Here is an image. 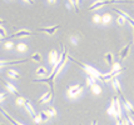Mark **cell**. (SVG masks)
Instances as JSON below:
<instances>
[{
  "label": "cell",
  "mask_w": 134,
  "mask_h": 125,
  "mask_svg": "<svg viewBox=\"0 0 134 125\" xmlns=\"http://www.w3.org/2000/svg\"><path fill=\"white\" fill-rule=\"evenodd\" d=\"M24 106H25V109H26V111L30 114V116H31V118H35V116H36V115H35L34 108H33V105L30 104V101H28V100L24 101Z\"/></svg>",
  "instance_id": "30bf717a"
},
{
  "label": "cell",
  "mask_w": 134,
  "mask_h": 125,
  "mask_svg": "<svg viewBox=\"0 0 134 125\" xmlns=\"http://www.w3.org/2000/svg\"><path fill=\"white\" fill-rule=\"evenodd\" d=\"M125 120H127V125H134V121L130 118H125Z\"/></svg>",
  "instance_id": "f1b7e54d"
},
{
  "label": "cell",
  "mask_w": 134,
  "mask_h": 125,
  "mask_svg": "<svg viewBox=\"0 0 134 125\" xmlns=\"http://www.w3.org/2000/svg\"><path fill=\"white\" fill-rule=\"evenodd\" d=\"M117 23L119 25H124V24H125V19L123 18V16H118V18H117Z\"/></svg>",
  "instance_id": "4316f807"
},
{
  "label": "cell",
  "mask_w": 134,
  "mask_h": 125,
  "mask_svg": "<svg viewBox=\"0 0 134 125\" xmlns=\"http://www.w3.org/2000/svg\"><path fill=\"white\" fill-rule=\"evenodd\" d=\"M129 111H130V114H132V115H133V116H134V110H133V109H130Z\"/></svg>",
  "instance_id": "836d02e7"
},
{
  "label": "cell",
  "mask_w": 134,
  "mask_h": 125,
  "mask_svg": "<svg viewBox=\"0 0 134 125\" xmlns=\"http://www.w3.org/2000/svg\"><path fill=\"white\" fill-rule=\"evenodd\" d=\"M111 20H113V18H111L110 14H104L102 16V23L103 24H109V23H111Z\"/></svg>",
  "instance_id": "2e32d148"
},
{
  "label": "cell",
  "mask_w": 134,
  "mask_h": 125,
  "mask_svg": "<svg viewBox=\"0 0 134 125\" xmlns=\"http://www.w3.org/2000/svg\"><path fill=\"white\" fill-rule=\"evenodd\" d=\"M130 46H132V43H128V44L125 45V48L120 51V59H125V58L128 56L129 50H130Z\"/></svg>",
  "instance_id": "4fadbf2b"
},
{
  "label": "cell",
  "mask_w": 134,
  "mask_h": 125,
  "mask_svg": "<svg viewBox=\"0 0 134 125\" xmlns=\"http://www.w3.org/2000/svg\"><path fill=\"white\" fill-rule=\"evenodd\" d=\"M59 59H60V55H58V53H57L55 50H52V51L49 53V61H50V64H52L53 66L58 63Z\"/></svg>",
  "instance_id": "8992f818"
},
{
  "label": "cell",
  "mask_w": 134,
  "mask_h": 125,
  "mask_svg": "<svg viewBox=\"0 0 134 125\" xmlns=\"http://www.w3.org/2000/svg\"><path fill=\"white\" fill-rule=\"evenodd\" d=\"M108 114L115 118V109H114V104H113V101H111V105L108 108Z\"/></svg>",
  "instance_id": "44dd1931"
},
{
  "label": "cell",
  "mask_w": 134,
  "mask_h": 125,
  "mask_svg": "<svg viewBox=\"0 0 134 125\" xmlns=\"http://www.w3.org/2000/svg\"><path fill=\"white\" fill-rule=\"evenodd\" d=\"M45 111H47L50 116H55V115H57V111H55V109H54V108H48Z\"/></svg>",
  "instance_id": "cb8c5ba5"
},
{
  "label": "cell",
  "mask_w": 134,
  "mask_h": 125,
  "mask_svg": "<svg viewBox=\"0 0 134 125\" xmlns=\"http://www.w3.org/2000/svg\"><path fill=\"white\" fill-rule=\"evenodd\" d=\"M39 116H40L41 121H48V120L52 118V116H50V115H49V114H48L47 111H41V113L39 114Z\"/></svg>",
  "instance_id": "d6986e66"
},
{
  "label": "cell",
  "mask_w": 134,
  "mask_h": 125,
  "mask_svg": "<svg viewBox=\"0 0 134 125\" xmlns=\"http://www.w3.org/2000/svg\"><path fill=\"white\" fill-rule=\"evenodd\" d=\"M35 74L38 75V76H48V70L47 68H44V66H40V68H38L36 69V72H35Z\"/></svg>",
  "instance_id": "5bb4252c"
},
{
  "label": "cell",
  "mask_w": 134,
  "mask_h": 125,
  "mask_svg": "<svg viewBox=\"0 0 134 125\" xmlns=\"http://www.w3.org/2000/svg\"><path fill=\"white\" fill-rule=\"evenodd\" d=\"M8 75L12 76L13 79H19V78H20V74H19L16 70H13V69H10V70L8 72Z\"/></svg>",
  "instance_id": "ac0fdd59"
},
{
  "label": "cell",
  "mask_w": 134,
  "mask_h": 125,
  "mask_svg": "<svg viewBox=\"0 0 134 125\" xmlns=\"http://www.w3.org/2000/svg\"><path fill=\"white\" fill-rule=\"evenodd\" d=\"M3 40H5V38H3V36H0V41H3Z\"/></svg>",
  "instance_id": "d590c367"
},
{
  "label": "cell",
  "mask_w": 134,
  "mask_h": 125,
  "mask_svg": "<svg viewBox=\"0 0 134 125\" xmlns=\"http://www.w3.org/2000/svg\"><path fill=\"white\" fill-rule=\"evenodd\" d=\"M16 50L19 51V53H25V51L28 50V45L24 44V43H20V44H18L16 45Z\"/></svg>",
  "instance_id": "e0dca14e"
},
{
  "label": "cell",
  "mask_w": 134,
  "mask_h": 125,
  "mask_svg": "<svg viewBox=\"0 0 134 125\" xmlns=\"http://www.w3.org/2000/svg\"><path fill=\"white\" fill-rule=\"evenodd\" d=\"M83 90V85L82 84H78V85H74V86H69V89H68V95L70 98H75L78 96L80 93H82Z\"/></svg>",
  "instance_id": "7a4b0ae2"
},
{
  "label": "cell",
  "mask_w": 134,
  "mask_h": 125,
  "mask_svg": "<svg viewBox=\"0 0 134 125\" xmlns=\"http://www.w3.org/2000/svg\"><path fill=\"white\" fill-rule=\"evenodd\" d=\"M66 59H68V50H66V49H63V53H62V55H60V59H59V61L54 65L52 74H50L48 78H39V79H35L34 81L35 83H47V84H49L50 91H52L53 95H54V79H55V76L60 73V70L64 68Z\"/></svg>",
  "instance_id": "6da1fadb"
},
{
  "label": "cell",
  "mask_w": 134,
  "mask_h": 125,
  "mask_svg": "<svg viewBox=\"0 0 134 125\" xmlns=\"http://www.w3.org/2000/svg\"><path fill=\"white\" fill-rule=\"evenodd\" d=\"M70 1H71L73 6L75 8V11L79 13V0H70Z\"/></svg>",
  "instance_id": "d4e9b609"
},
{
  "label": "cell",
  "mask_w": 134,
  "mask_h": 125,
  "mask_svg": "<svg viewBox=\"0 0 134 125\" xmlns=\"http://www.w3.org/2000/svg\"><path fill=\"white\" fill-rule=\"evenodd\" d=\"M3 23H4V21H3V20H1V19H0V25L3 24Z\"/></svg>",
  "instance_id": "8d00e7d4"
},
{
  "label": "cell",
  "mask_w": 134,
  "mask_h": 125,
  "mask_svg": "<svg viewBox=\"0 0 134 125\" xmlns=\"http://www.w3.org/2000/svg\"><path fill=\"white\" fill-rule=\"evenodd\" d=\"M48 1H49V3H50V4H53V3H55V1H57V0H48Z\"/></svg>",
  "instance_id": "e575fe53"
},
{
  "label": "cell",
  "mask_w": 134,
  "mask_h": 125,
  "mask_svg": "<svg viewBox=\"0 0 134 125\" xmlns=\"http://www.w3.org/2000/svg\"><path fill=\"white\" fill-rule=\"evenodd\" d=\"M97 124H98V121H97V120H94L93 123H92V125H97Z\"/></svg>",
  "instance_id": "d6a6232c"
},
{
  "label": "cell",
  "mask_w": 134,
  "mask_h": 125,
  "mask_svg": "<svg viewBox=\"0 0 134 125\" xmlns=\"http://www.w3.org/2000/svg\"><path fill=\"white\" fill-rule=\"evenodd\" d=\"M1 81L4 83V85L6 86V89L9 90L10 93H13V94H15V95L19 96V91H18V89L14 86V85H13L12 83H9V81H6V80H1Z\"/></svg>",
  "instance_id": "9c48e42d"
},
{
  "label": "cell",
  "mask_w": 134,
  "mask_h": 125,
  "mask_svg": "<svg viewBox=\"0 0 134 125\" xmlns=\"http://www.w3.org/2000/svg\"><path fill=\"white\" fill-rule=\"evenodd\" d=\"M24 1H26V3H29V4H34V0H24Z\"/></svg>",
  "instance_id": "1f68e13d"
},
{
  "label": "cell",
  "mask_w": 134,
  "mask_h": 125,
  "mask_svg": "<svg viewBox=\"0 0 134 125\" xmlns=\"http://www.w3.org/2000/svg\"><path fill=\"white\" fill-rule=\"evenodd\" d=\"M122 3H129V4H133L134 5V0H129V1L127 0V1H122Z\"/></svg>",
  "instance_id": "4dcf8cb0"
},
{
  "label": "cell",
  "mask_w": 134,
  "mask_h": 125,
  "mask_svg": "<svg viewBox=\"0 0 134 125\" xmlns=\"http://www.w3.org/2000/svg\"><path fill=\"white\" fill-rule=\"evenodd\" d=\"M0 113L3 114V115H4V116H5L6 119L9 120V121H10V123H12L13 125H23V124H21V123H19V121H16V120L14 119V118H12V116H10L9 114L6 113V111H5V110H4V109H1V108H0Z\"/></svg>",
  "instance_id": "8fae6325"
},
{
  "label": "cell",
  "mask_w": 134,
  "mask_h": 125,
  "mask_svg": "<svg viewBox=\"0 0 134 125\" xmlns=\"http://www.w3.org/2000/svg\"><path fill=\"white\" fill-rule=\"evenodd\" d=\"M29 59H21V60H15V61H5V60H0V69L4 68V66H12L15 65V64H21V63H25Z\"/></svg>",
  "instance_id": "277c9868"
},
{
  "label": "cell",
  "mask_w": 134,
  "mask_h": 125,
  "mask_svg": "<svg viewBox=\"0 0 134 125\" xmlns=\"http://www.w3.org/2000/svg\"><path fill=\"white\" fill-rule=\"evenodd\" d=\"M93 21H94V23H97V24L102 23V16H100L99 14H95V15L93 16Z\"/></svg>",
  "instance_id": "484cf974"
},
{
  "label": "cell",
  "mask_w": 134,
  "mask_h": 125,
  "mask_svg": "<svg viewBox=\"0 0 134 125\" xmlns=\"http://www.w3.org/2000/svg\"><path fill=\"white\" fill-rule=\"evenodd\" d=\"M4 48H5L6 50H12V49L14 48V43L13 41H6L5 44H4Z\"/></svg>",
  "instance_id": "603a6c76"
},
{
  "label": "cell",
  "mask_w": 134,
  "mask_h": 125,
  "mask_svg": "<svg viewBox=\"0 0 134 125\" xmlns=\"http://www.w3.org/2000/svg\"><path fill=\"white\" fill-rule=\"evenodd\" d=\"M92 91H93L94 94H97V95H99L100 93H102V88H100L98 84H94L93 86H92Z\"/></svg>",
  "instance_id": "ffe728a7"
},
{
  "label": "cell",
  "mask_w": 134,
  "mask_h": 125,
  "mask_svg": "<svg viewBox=\"0 0 134 125\" xmlns=\"http://www.w3.org/2000/svg\"><path fill=\"white\" fill-rule=\"evenodd\" d=\"M60 28V25H55V26H48V28H39V31H44V33H48L49 35H54L57 33V30Z\"/></svg>",
  "instance_id": "5b68a950"
},
{
  "label": "cell",
  "mask_w": 134,
  "mask_h": 125,
  "mask_svg": "<svg viewBox=\"0 0 134 125\" xmlns=\"http://www.w3.org/2000/svg\"><path fill=\"white\" fill-rule=\"evenodd\" d=\"M113 104H114V109H115V118H119V116H122V106H120V104H119V100H118L117 96H114V99H113Z\"/></svg>",
  "instance_id": "52a82bcc"
},
{
  "label": "cell",
  "mask_w": 134,
  "mask_h": 125,
  "mask_svg": "<svg viewBox=\"0 0 134 125\" xmlns=\"http://www.w3.org/2000/svg\"><path fill=\"white\" fill-rule=\"evenodd\" d=\"M105 61L108 63V65L109 66H113L114 65V58H113V54L111 53H108V54H105Z\"/></svg>",
  "instance_id": "9a60e30c"
},
{
  "label": "cell",
  "mask_w": 134,
  "mask_h": 125,
  "mask_svg": "<svg viewBox=\"0 0 134 125\" xmlns=\"http://www.w3.org/2000/svg\"><path fill=\"white\" fill-rule=\"evenodd\" d=\"M109 4H111L110 0H97L95 3H93L92 5L88 8V10H95V9H99V8H102V6H105V5H109Z\"/></svg>",
  "instance_id": "3957f363"
},
{
  "label": "cell",
  "mask_w": 134,
  "mask_h": 125,
  "mask_svg": "<svg viewBox=\"0 0 134 125\" xmlns=\"http://www.w3.org/2000/svg\"><path fill=\"white\" fill-rule=\"evenodd\" d=\"M0 36H3V38H8V36H6V31L4 30V28H0Z\"/></svg>",
  "instance_id": "83f0119b"
},
{
  "label": "cell",
  "mask_w": 134,
  "mask_h": 125,
  "mask_svg": "<svg viewBox=\"0 0 134 125\" xmlns=\"http://www.w3.org/2000/svg\"><path fill=\"white\" fill-rule=\"evenodd\" d=\"M0 125H4V124H0Z\"/></svg>",
  "instance_id": "f35d334b"
},
{
  "label": "cell",
  "mask_w": 134,
  "mask_h": 125,
  "mask_svg": "<svg viewBox=\"0 0 134 125\" xmlns=\"http://www.w3.org/2000/svg\"><path fill=\"white\" fill-rule=\"evenodd\" d=\"M33 34L30 30H19V31H16L15 34H13V35H10L9 38H23V36H30Z\"/></svg>",
  "instance_id": "ba28073f"
},
{
  "label": "cell",
  "mask_w": 134,
  "mask_h": 125,
  "mask_svg": "<svg viewBox=\"0 0 134 125\" xmlns=\"http://www.w3.org/2000/svg\"><path fill=\"white\" fill-rule=\"evenodd\" d=\"M5 98H6V94H5V93H1V94H0V101H3L4 99H5Z\"/></svg>",
  "instance_id": "f546056e"
},
{
  "label": "cell",
  "mask_w": 134,
  "mask_h": 125,
  "mask_svg": "<svg viewBox=\"0 0 134 125\" xmlns=\"http://www.w3.org/2000/svg\"><path fill=\"white\" fill-rule=\"evenodd\" d=\"M53 93L49 90L47 94H44V95L41 96L40 99H39V103H48V101H52V99H53Z\"/></svg>",
  "instance_id": "7c38bea8"
},
{
  "label": "cell",
  "mask_w": 134,
  "mask_h": 125,
  "mask_svg": "<svg viewBox=\"0 0 134 125\" xmlns=\"http://www.w3.org/2000/svg\"><path fill=\"white\" fill-rule=\"evenodd\" d=\"M31 60H34V61H40L41 60V55L39 53H35L31 55Z\"/></svg>",
  "instance_id": "7402d4cb"
},
{
  "label": "cell",
  "mask_w": 134,
  "mask_h": 125,
  "mask_svg": "<svg viewBox=\"0 0 134 125\" xmlns=\"http://www.w3.org/2000/svg\"><path fill=\"white\" fill-rule=\"evenodd\" d=\"M114 1H117V0H110V3H111V4H113V3H114Z\"/></svg>",
  "instance_id": "74e56055"
}]
</instances>
